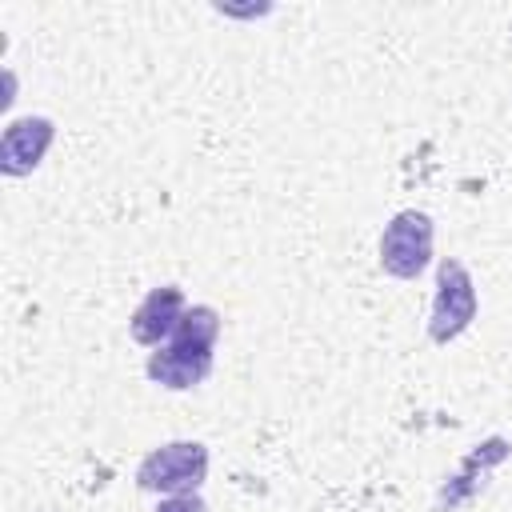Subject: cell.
I'll use <instances>...</instances> for the list:
<instances>
[{
	"label": "cell",
	"instance_id": "obj_1",
	"mask_svg": "<svg viewBox=\"0 0 512 512\" xmlns=\"http://www.w3.org/2000/svg\"><path fill=\"white\" fill-rule=\"evenodd\" d=\"M216 336H220V312L212 304H192L184 312V320L176 324V332L148 356V364H144L148 380H156L160 388H172V392L204 384L212 372Z\"/></svg>",
	"mask_w": 512,
	"mask_h": 512
},
{
	"label": "cell",
	"instance_id": "obj_2",
	"mask_svg": "<svg viewBox=\"0 0 512 512\" xmlns=\"http://www.w3.org/2000/svg\"><path fill=\"white\" fill-rule=\"evenodd\" d=\"M208 476V448L200 440H172L152 448L140 468H136V488L140 492H196Z\"/></svg>",
	"mask_w": 512,
	"mask_h": 512
},
{
	"label": "cell",
	"instance_id": "obj_3",
	"mask_svg": "<svg viewBox=\"0 0 512 512\" xmlns=\"http://www.w3.org/2000/svg\"><path fill=\"white\" fill-rule=\"evenodd\" d=\"M432 240H436V224L428 212L416 208L396 212L380 232V268L396 280H416L432 264Z\"/></svg>",
	"mask_w": 512,
	"mask_h": 512
},
{
	"label": "cell",
	"instance_id": "obj_4",
	"mask_svg": "<svg viewBox=\"0 0 512 512\" xmlns=\"http://www.w3.org/2000/svg\"><path fill=\"white\" fill-rule=\"evenodd\" d=\"M476 284L460 260H440L436 268V296H432V316H428V340L432 344H452L460 332L472 328L476 320Z\"/></svg>",
	"mask_w": 512,
	"mask_h": 512
},
{
	"label": "cell",
	"instance_id": "obj_5",
	"mask_svg": "<svg viewBox=\"0 0 512 512\" xmlns=\"http://www.w3.org/2000/svg\"><path fill=\"white\" fill-rule=\"evenodd\" d=\"M56 140V124L48 116H20L4 128L0 136V172L4 176H28L32 168H40V160L48 156Z\"/></svg>",
	"mask_w": 512,
	"mask_h": 512
},
{
	"label": "cell",
	"instance_id": "obj_6",
	"mask_svg": "<svg viewBox=\"0 0 512 512\" xmlns=\"http://www.w3.org/2000/svg\"><path fill=\"white\" fill-rule=\"evenodd\" d=\"M184 312H188L184 288H176V284H160V288H152V292L136 304V312H132V320H128V332H132L136 344H144V348H160V344L176 332V324L184 320Z\"/></svg>",
	"mask_w": 512,
	"mask_h": 512
},
{
	"label": "cell",
	"instance_id": "obj_7",
	"mask_svg": "<svg viewBox=\"0 0 512 512\" xmlns=\"http://www.w3.org/2000/svg\"><path fill=\"white\" fill-rule=\"evenodd\" d=\"M156 512H208V508H204L200 492H176V496H164L156 504Z\"/></svg>",
	"mask_w": 512,
	"mask_h": 512
}]
</instances>
